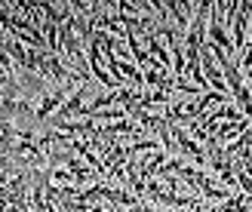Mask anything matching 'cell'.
<instances>
[{
  "mask_svg": "<svg viewBox=\"0 0 252 212\" xmlns=\"http://www.w3.org/2000/svg\"><path fill=\"white\" fill-rule=\"evenodd\" d=\"M212 212H219V206H216V209H212Z\"/></svg>",
  "mask_w": 252,
  "mask_h": 212,
  "instance_id": "6da1fadb",
  "label": "cell"
}]
</instances>
